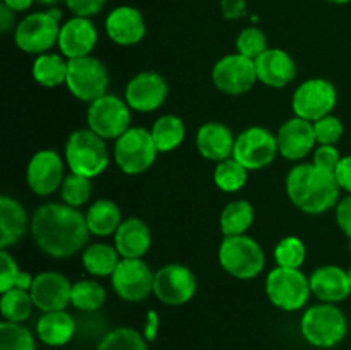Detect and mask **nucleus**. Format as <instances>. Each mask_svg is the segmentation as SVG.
I'll return each mask as SVG.
<instances>
[{
	"mask_svg": "<svg viewBox=\"0 0 351 350\" xmlns=\"http://www.w3.org/2000/svg\"><path fill=\"white\" fill-rule=\"evenodd\" d=\"M247 174L249 170L232 156L216 165L213 178L216 187L221 189L223 192H237L247 184Z\"/></svg>",
	"mask_w": 351,
	"mask_h": 350,
	"instance_id": "f704fd0d",
	"label": "nucleus"
},
{
	"mask_svg": "<svg viewBox=\"0 0 351 350\" xmlns=\"http://www.w3.org/2000/svg\"><path fill=\"white\" fill-rule=\"evenodd\" d=\"M267 50V38L261 27L250 26L240 31L237 38V54L243 55L247 58L256 60L261 54Z\"/></svg>",
	"mask_w": 351,
	"mask_h": 350,
	"instance_id": "ea45409f",
	"label": "nucleus"
},
{
	"mask_svg": "<svg viewBox=\"0 0 351 350\" xmlns=\"http://www.w3.org/2000/svg\"><path fill=\"white\" fill-rule=\"evenodd\" d=\"M36 333L43 343L50 347H62L75 333V321L67 311L45 312L36 323Z\"/></svg>",
	"mask_w": 351,
	"mask_h": 350,
	"instance_id": "bb28decb",
	"label": "nucleus"
},
{
	"mask_svg": "<svg viewBox=\"0 0 351 350\" xmlns=\"http://www.w3.org/2000/svg\"><path fill=\"white\" fill-rule=\"evenodd\" d=\"M98 350H147L146 340L134 328H115L99 342Z\"/></svg>",
	"mask_w": 351,
	"mask_h": 350,
	"instance_id": "c9c22d12",
	"label": "nucleus"
},
{
	"mask_svg": "<svg viewBox=\"0 0 351 350\" xmlns=\"http://www.w3.org/2000/svg\"><path fill=\"white\" fill-rule=\"evenodd\" d=\"M36 2L43 3V5H48V7H51V5H55V3L62 2V0H36Z\"/></svg>",
	"mask_w": 351,
	"mask_h": 350,
	"instance_id": "603ef678",
	"label": "nucleus"
},
{
	"mask_svg": "<svg viewBox=\"0 0 351 350\" xmlns=\"http://www.w3.org/2000/svg\"><path fill=\"white\" fill-rule=\"evenodd\" d=\"M65 161L72 174L82 177H98L108 167V148L103 137L91 129H77L65 144Z\"/></svg>",
	"mask_w": 351,
	"mask_h": 350,
	"instance_id": "7ed1b4c3",
	"label": "nucleus"
},
{
	"mask_svg": "<svg viewBox=\"0 0 351 350\" xmlns=\"http://www.w3.org/2000/svg\"><path fill=\"white\" fill-rule=\"evenodd\" d=\"M112 285L115 294L123 301L141 302L153 292L154 273L141 257H122L112 275Z\"/></svg>",
	"mask_w": 351,
	"mask_h": 350,
	"instance_id": "4468645a",
	"label": "nucleus"
},
{
	"mask_svg": "<svg viewBox=\"0 0 351 350\" xmlns=\"http://www.w3.org/2000/svg\"><path fill=\"white\" fill-rule=\"evenodd\" d=\"M21 270L14 257L7 253V249L0 250V292H7L14 288L17 278H19Z\"/></svg>",
	"mask_w": 351,
	"mask_h": 350,
	"instance_id": "79ce46f5",
	"label": "nucleus"
},
{
	"mask_svg": "<svg viewBox=\"0 0 351 350\" xmlns=\"http://www.w3.org/2000/svg\"><path fill=\"white\" fill-rule=\"evenodd\" d=\"M108 82V71L99 58L88 55V57L69 60L65 86L69 93L81 102L93 103L95 100L105 96Z\"/></svg>",
	"mask_w": 351,
	"mask_h": 350,
	"instance_id": "1a4fd4ad",
	"label": "nucleus"
},
{
	"mask_svg": "<svg viewBox=\"0 0 351 350\" xmlns=\"http://www.w3.org/2000/svg\"><path fill=\"white\" fill-rule=\"evenodd\" d=\"M67 9L77 17H91L103 10L106 0H64Z\"/></svg>",
	"mask_w": 351,
	"mask_h": 350,
	"instance_id": "c03bdc74",
	"label": "nucleus"
},
{
	"mask_svg": "<svg viewBox=\"0 0 351 350\" xmlns=\"http://www.w3.org/2000/svg\"><path fill=\"white\" fill-rule=\"evenodd\" d=\"M305 256H307L305 244L298 237L293 235L281 239L278 242L276 249H274V259H276L278 266L281 268L300 270V266L305 261Z\"/></svg>",
	"mask_w": 351,
	"mask_h": 350,
	"instance_id": "4c0bfd02",
	"label": "nucleus"
},
{
	"mask_svg": "<svg viewBox=\"0 0 351 350\" xmlns=\"http://www.w3.org/2000/svg\"><path fill=\"white\" fill-rule=\"evenodd\" d=\"M64 178V161L53 150L38 151L27 163L26 182L36 196L53 194Z\"/></svg>",
	"mask_w": 351,
	"mask_h": 350,
	"instance_id": "f3484780",
	"label": "nucleus"
},
{
	"mask_svg": "<svg viewBox=\"0 0 351 350\" xmlns=\"http://www.w3.org/2000/svg\"><path fill=\"white\" fill-rule=\"evenodd\" d=\"M218 256L223 270L239 280L256 278L266 264V256L261 244L245 233L225 237L219 246Z\"/></svg>",
	"mask_w": 351,
	"mask_h": 350,
	"instance_id": "423d86ee",
	"label": "nucleus"
},
{
	"mask_svg": "<svg viewBox=\"0 0 351 350\" xmlns=\"http://www.w3.org/2000/svg\"><path fill=\"white\" fill-rule=\"evenodd\" d=\"M329 3H335V5H345V3H350L351 0H326Z\"/></svg>",
	"mask_w": 351,
	"mask_h": 350,
	"instance_id": "864d4df0",
	"label": "nucleus"
},
{
	"mask_svg": "<svg viewBox=\"0 0 351 350\" xmlns=\"http://www.w3.org/2000/svg\"><path fill=\"white\" fill-rule=\"evenodd\" d=\"M31 235L38 249L50 257L65 259L88 247L91 232L86 215L65 202H47L31 218Z\"/></svg>",
	"mask_w": 351,
	"mask_h": 350,
	"instance_id": "f257e3e1",
	"label": "nucleus"
},
{
	"mask_svg": "<svg viewBox=\"0 0 351 350\" xmlns=\"http://www.w3.org/2000/svg\"><path fill=\"white\" fill-rule=\"evenodd\" d=\"M119 263V250L105 242L89 244L82 253V264L93 277H112Z\"/></svg>",
	"mask_w": 351,
	"mask_h": 350,
	"instance_id": "c85d7f7f",
	"label": "nucleus"
},
{
	"mask_svg": "<svg viewBox=\"0 0 351 350\" xmlns=\"http://www.w3.org/2000/svg\"><path fill=\"white\" fill-rule=\"evenodd\" d=\"M302 335L311 345L319 349H329L341 342L348 331V321L341 309L335 304L314 305L302 316Z\"/></svg>",
	"mask_w": 351,
	"mask_h": 350,
	"instance_id": "39448f33",
	"label": "nucleus"
},
{
	"mask_svg": "<svg viewBox=\"0 0 351 350\" xmlns=\"http://www.w3.org/2000/svg\"><path fill=\"white\" fill-rule=\"evenodd\" d=\"M266 294L281 311H298L311 297V280L293 268H274L266 278Z\"/></svg>",
	"mask_w": 351,
	"mask_h": 350,
	"instance_id": "6e6552de",
	"label": "nucleus"
},
{
	"mask_svg": "<svg viewBox=\"0 0 351 350\" xmlns=\"http://www.w3.org/2000/svg\"><path fill=\"white\" fill-rule=\"evenodd\" d=\"M33 2H36V0H2L3 5H7L14 12H24L33 5Z\"/></svg>",
	"mask_w": 351,
	"mask_h": 350,
	"instance_id": "8fccbe9b",
	"label": "nucleus"
},
{
	"mask_svg": "<svg viewBox=\"0 0 351 350\" xmlns=\"http://www.w3.org/2000/svg\"><path fill=\"white\" fill-rule=\"evenodd\" d=\"M151 247V230L141 218H125L115 232V249L122 257H143Z\"/></svg>",
	"mask_w": 351,
	"mask_h": 350,
	"instance_id": "393cba45",
	"label": "nucleus"
},
{
	"mask_svg": "<svg viewBox=\"0 0 351 350\" xmlns=\"http://www.w3.org/2000/svg\"><path fill=\"white\" fill-rule=\"evenodd\" d=\"M195 144L202 158L219 163L233 156L235 137L225 124L208 122L199 127Z\"/></svg>",
	"mask_w": 351,
	"mask_h": 350,
	"instance_id": "b1692460",
	"label": "nucleus"
},
{
	"mask_svg": "<svg viewBox=\"0 0 351 350\" xmlns=\"http://www.w3.org/2000/svg\"><path fill=\"white\" fill-rule=\"evenodd\" d=\"M122 222L120 208L110 199H98L86 211V223H88V229L93 235H112L117 232Z\"/></svg>",
	"mask_w": 351,
	"mask_h": 350,
	"instance_id": "cd10ccee",
	"label": "nucleus"
},
{
	"mask_svg": "<svg viewBox=\"0 0 351 350\" xmlns=\"http://www.w3.org/2000/svg\"><path fill=\"white\" fill-rule=\"evenodd\" d=\"M339 187L332 172L322 170L314 163L297 165L287 177V194L300 211L321 215L339 202Z\"/></svg>",
	"mask_w": 351,
	"mask_h": 350,
	"instance_id": "f03ea898",
	"label": "nucleus"
},
{
	"mask_svg": "<svg viewBox=\"0 0 351 350\" xmlns=\"http://www.w3.org/2000/svg\"><path fill=\"white\" fill-rule=\"evenodd\" d=\"M308 280H311L312 294L326 304H338L348 299L351 294L348 271L336 264L317 268Z\"/></svg>",
	"mask_w": 351,
	"mask_h": 350,
	"instance_id": "5701e85b",
	"label": "nucleus"
},
{
	"mask_svg": "<svg viewBox=\"0 0 351 350\" xmlns=\"http://www.w3.org/2000/svg\"><path fill=\"white\" fill-rule=\"evenodd\" d=\"M158 153L160 151L154 144L151 130L144 127H130L119 139H115L113 148L117 167L127 175H139L149 170Z\"/></svg>",
	"mask_w": 351,
	"mask_h": 350,
	"instance_id": "0eeeda50",
	"label": "nucleus"
},
{
	"mask_svg": "<svg viewBox=\"0 0 351 350\" xmlns=\"http://www.w3.org/2000/svg\"><path fill=\"white\" fill-rule=\"evenodd\" d=\"M257 81L269 88H285L297 78V64L288 51L281 48H267L254 60Z\"/></svg>",
	"mask_w": 351,
	"mask_h": 350,
	"instance_id": "4be33fe9",
	"label": "nucleus"
},
{
	"mask_svg": "<svg viewBox=\"0 0 351 350\" xmlns=\"http://www.w3.org/2000/svg\"><path fill=\"white\" fill-rule=\"evenodd\" d=\"M314 124V134L315 141L319 144H332L335 146L339 139L343 137V122L335 115H326L322 119L315 120Z\"/></svg>",
	"mask_w": 351,
	"mask_h": 350,
	"instance_id": "a19ab883",
	"label": "nucleus"
},
{
	"mask_svg": "<svg viewBox=\"0 0 351 350\" xmlns=\"http://www.w3.org/2000/svg\"><path fill=\"white\" fill-rule=\"evenodd\" d=\"M151 136H153L154 144H156L160 153H170L184 143L185 126L180 117L163 115L153 124Z\"/></svg>",
	"mask_w": 351,
	"mask_h": 350,
	"instance_id": "c756f323",
	"label": "nucleus"
},
{
	"mask_svg": "<svg viewBox=\"0 0 351 350\" xmlns=\"http://www.w3.org/2000/svg\"><path fill=\"white\" fill-rule=\"evenodd\" d=\"M96 43H98V30L89 17L74 16L62 24L58 48L69 60L91 55Z\"/></svg>",
	"mask_w": 351,
	"mask_h": 350,
	"instance_id": "6ab92c4d",
	"label": "nucleus"
},
{
	"mask_svg": "<svg viewBox=\"0 0 351 350\" xmlns=\"http://www.w3.org/2000/svg\"><path fill=\"white\" fill-rule=\"evenodd\" d=\"M33 299L27 290L21 288H10L3 292L0 299V312L3 319L10 323H24L33 311Z\"/></svg>",
	"mask_w": 351,
	"mask_h": 350,
	"instance_id": "473e14b6",
	"label": "nucleus"
},
{
	"mask_svg": "<svg viewBox=\"0 0 351 350\" xmlns=\"http://www.w3.org/2000/svg\"><path fill=\"white\" fill-rule=\"evenodd\" d=\"M254 222V208L245 199H239L225 206L219 216V226L225 237L243 235Z\"/></svg>",
	"mask_w": 351,
	"mask_h": 350,
	"instance_id": "2f4dec72",
	"label": "nucleus"
},
{
	"mask_svg": "<svg viewBox=\"0 0 351 350\" xmlns=\"http://www.w3.org/2000/svg\"><path fill=\"white\" fill-rule=\"evenodd\" d=\"M14 21H16V12L2 3V5H0V31H2V33H7V31L14 26Z\"/></svg>",
	"mask_w": 351,
	"mask_h": 350,
	"instance_id": "09e8293b",
	"label": "nucleus"
},
{
	"mask_svg": "<svg viewBox=\"0 0 351 350\" xmlns=\"http://www.w3.org/2000/svg\"><path fill=\"white\" fill-rule=\"evenodd\" d=\"M106 301V290L95 280H81L72 283L71 304L84 312L98 311Z\"/></svg>",
	"mask_w": 351,
	"mask_h": 350,
	"instance_id": "72a5a7b5",
	"label": "nucleus"
},
{
	"mask_svg": "<svg viewBox=\"0 0 351 350\" xmlns=\"http://www.w3.org/2000/svg\"><path fill=\"white\" fill-rule=\"evenodd\" d=\"M168 96V84L158 72L144 71L134 75L125 88V102L136 112L149 113L160 108Z\"/></svg>",
	"mask_w": 351,
	"mask_h": 350,
	"instance_id": "dca6fc26",
	"label": "nucleus"
},
{
	"mask_svg": "<svg viewBox=\"0 0 351 350\" xmlns=\"http://www.w3.org/2000/svg\"><path fill=\"white\" fill-rule=\"evenodd\" d=\"M88 126L103 139H119L130 129V106L115 95L106 93L88 108Z\"/></svg>",
	"mask_w": 351,
	"mask_h": 350,
	"instance_id": "9b49d317",
	"label": "nucleus"
},
{
	"mask_svg": "<svg viewBox=\"0 0 351 350\" xmlns=\"http://www.w3.org/2000/svg\"><path fill=\"white\" fill-rule=\"evenodd\" d=\"M60 19L62 12L58 9L27 14L14 31L17 48L31 55L48 54L55 45H58Z\"/></svg>",
	"mask_w": 351,
	"mask_h": 350,
	"instance_id": "20e7f679",
	"label": "nucleus"
},
{
	"mask_svg": "<svg viewBox=\"0 0 351 350\" xmlns=\"http://www.w3.org/2000/svg\"><path fill=\"white\" fill-rule=\"evenodd\" d=\"M211 78L216 88L225 95H245L257 81L256 64L252 58H247L240 54L225 55L215 64Z\"/></svg>",
	"mask_w": 351,
	"mask_h": 350,
	"instance_id": "ddd939ff",
	"label": "nucleus"
},
{
	"mask_svg": "<svg viewBox=\"0 0 351 350\" xmlns=\"http://www.w3.org/2000/svg\"><path fill=\"white\" fill-rule=\"evenodd\" d=\"M338 103V93L336 88L322 78H312L302 82L293 93L291 106H293L295 117L315 122L326 115H331Z\"/></svg>",
	"mask_w": 351,
	"mask_h": 350,
	"instance_id": "9d476101",
	"label": "nucleus"
},
{
	"mask_svg": "<svg viewBox=\"0 0 351 350\" xmlns=\"http://www.w3.org/2000/svg\"><path fill=\"white\" fill-rule=\"evenodd\" d=\"M0 350H34L33 335L21 323L2 321L0 325Z\"/></svg>",
	"mask_w": 351,
	"mask_h": 350,
	"instance_id": "58836bf2",
	"label": "nucleus"
},
{
	"mask_svg": "<svg viewBox=\"0 0 351 350\" xmlns=\"http://www.w3.org/2000/svg\"><path fill=\"white\" fill-rule=\"evenodd\" d=\"M219 9L225 19L237 21L242 19L247 14V0H221Z\"/></svg>",
	"mask_w": 351,
	"mask_h": 350,
	"instance_id": "49530a36",
	"label": "nucleus"
},
{
	"mask_svg": "<svg viewBox=\"0 0 351 350\" xmlns=\"http://www.w3.org/2000/svg\"><path fill=\"white\" fill-rule=\"evenodd\" d=\"M147 318H149V328H147V338H153L154 336V329H156V323H158V316L154 314L153 311L149 312V316H147Z\"/></svg>",
	"mask_w": 351,
	"mask_h": 350,
	"instance_id": "3c124183",
	"label": "nucleus"
},
{
	"mask_svg": "<svg viewBox=\"0 0 351 350\" xmlns=\"http://www.w3.org/2000/svg\"><path fill=\"white\" fill-rule=\"evenodd\" d=\"M348 278H350V283H351V266H350V270H348Z\"/></svg>",
	"mask_w": 351,
	"mask_h": 350,
	"instance_id": "5fc2aeb1",
	"label": "nucleus"
},
{
	"mask_svg": "<svg viewBox=\"0 0 351 350\" xmlns=\"http://www.w3.org/2000/svg\"><path fill=\"white\" fill-rule=\"evenodd\" d=\"M339 161H341V154H339L338 148L332 146V144H319L317 150L314 151V158H312V163L315 167L332 172V174L338 168Z\"/></svg>",
	"mask_w": 351,
	"mask_h": 350,
	"instance_id": "37998d69",
	"label": "nucleus"
},
{
	"mask_svg": "<svg viewBox=\"0 0 351 350\" xmlns=\"http://www.w3.org/2000/svg\"><path fill=\"white\" fill-rule=\"evenodd\" d=\"M278 153L276 136L264 127H249L235 137L233 158L249 172L271 165Z\"/></svg>",
	"mask_w": 351,
	"mask_h": 350,
	"instance_id": "f8f14e48",
	"label": "nucleus"
},
{
	"mask_svg": "<svg viewBox=\"0 0 351 350\" xmlns=\"http://www.w3.org/2000/svg\"><path fill=\"white\" fill-rule=\"evenodd\" d=\"M105 31L113 43L132 47L143 41L146 34V21L143 12L132 5H119L105 19Z\"/></svg>",
	"mask_w": 351,
	"mask_h": 350,
	"instance_id": "aec40b11",
	"label": "nucleus"
},
{
	"mask_svg": "<svg viewBox=\"0 0 351 350\" xmlns=\"http://www.w3.org/2000/svg\"><path fill=\"white\" fill-rule=\"evenodd\" d=\"M276 141L281 156L293 161L302 160L311 153L314 144L317 143L314 134V124L300 119V117L288 119L278 129Z\"/></svg>",
	"mask_w": 351,
	"mask_h": 350,
	"instance_id": "412c9836",
	"label": "nucleus"
},
{
	"mask_svg": "<svg viewBox=\"0 0 351 350\" xmlns=\"http://www.w3.org/2000/svg\"><path fill=\"white\" fill-rule=\"evenodd\" d=\"M29 294L34 307L40 311H64L71 304L72 283L64 275L55 273V271H43L34 277Z\"/></svg>",
	"mask_w": 351,
	"mask_h": 350,
	"instance_id": "a211bd4d",
	"label": "nucleus"
},
{
	"mask_svg": "<svg viewBox=\"0 0 351 350\" xmlns=\"http://www.w3.org/2000/svg\"><path fill=\"white\" fill-rule=\"evenodd\" d=\"M67 65L60 55L57 54H41L36 55L33 64V78L38 84L45 88H55V86L65 84L67 79Z\"/></svg>",
	"mask_w": 351,
	"mask_h": 350,
	"instance_id": "7c9ffc66",
	"label": "nucleus"
},
{
	"mask_svg": "<svg viewBox=\"0 0 351 350\" xmlns=\"http://www.w3.org/2000/svg\"><path fill=\"white\" fill-rule=\"evenodd\" d=\"M335 175H336V180H338L339 187H341L343 191L348 192V194H351V154L341 158V161H339Z\"/></svg>",
	"mask_w": 351,
	"mask_h": 350,
	"instance_id": "de8ad7c7",
	"label": "nucleus"
},
{
	"mask_svg": "<svg viewBox=\"0 0 351 350\" xmlns=\"http://www.w3.org/2000/svg\"><path fill=\"white\" fill-rule=\"evenodd\" d=\"M336 222H338V226L343 230V233L350 239L351 250V194L339 199V202L336 205Z\"/></svg>",
	"mask_w": 351,
	"mask_h": 350,
	"instance_id": "a18cd8bd",
	"label": "nucleus"
},
{
	"mask_svg": "<svg viewBox=\"0 0 351 350\" xmlns=\"http://www.w3.org/2000/svg\"><path fill=\"white\" fill-rule=\"evenodd\" d=\"M27 225L29 220L23 205L9 196H2L0 198V247L7 249L19 242L26 235Z\"/></svg>",
	"mask_w": 351,
	"mask_h": 350,
	"instance_id": "a878e982",
	"label": "nucleus"
},
{
	"mask_svg": "<svg viewBox=\"0 0 351 350\" xmlns=\"http://www.w3.org/2000/svg\"><path fill=\"white\" fill-rule=\"evenodd\" d=\"M197 290L194 273L184 264H167L154 273L153 294L163 304H187Z\"/></svg>",
	"mask_w": 351,
	"mask_h": 350,
	"instance_id": "2eb2a0df",
	"label": "nucleus"
},
{
	"mask_svg": "<svg viewBox=\"0 0 351 350\" xmlns=\"http://www.w3.org/2000/svg\"><path fill=\"white\" fill-rule=\"evenodd\" d=\"M60 196L65 205L72 208H81L91 198V178L71 172V175H67L62 182Z\"/></svg>",
	"mask_w": 351,
	"mask_h": 350,
	"instance_id": "e433bc0d",
	"label": "nucleus"
}]
</instances>
